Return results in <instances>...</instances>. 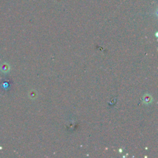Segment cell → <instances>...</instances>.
<instances>
[{"instance_id":"cell-1","label":"cell","mask_w":158,"mask_h":158,"mask_svg":"<svg viewBox=\"0 0 158 158\" xmlns=\"http://www.w3.org/2000/svg\"><path fill=\"white\" fill-rule=\"evenodd\" d=\"M0 69H1V70L3 72H7L9 70V65L7 64H5L4 63V64H2L1 65Z\"/></svg>"}]
</instances>
